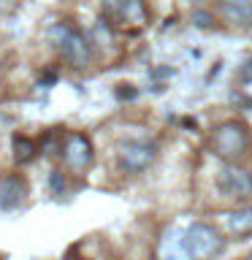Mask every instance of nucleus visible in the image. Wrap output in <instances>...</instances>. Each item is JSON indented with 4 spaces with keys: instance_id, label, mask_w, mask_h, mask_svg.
<instances>
[{
    "instance_id": "nucleus-7",
    "label": "nucleus",
    "mask_w": 252,
    "mask_h": 260,
    "mask_svg": "<svg viewBox=\"0 0 252 260\" xmlns=\"http://www.w3.org/2000/svg\"><path fill=\"white\" fill-rule=\"evenodd\" d=\"M27 198V184L22 176H0V211H14L19 209Z\"/></svg>"
},
{
    "instance_id": "nucleus-13",
    "label": "nucleus",
    "mask_w": 252,
    "mask_h": 260,
    "mask_svg": "<svg viewBox=\"0 0 252 260\" xmlns=\"http://www.w3.org/2000/svg\"><path fill=\"white\" fill-rule=\"evenodd\" d=\"M193 24H195L198 30H214V27H217L214 16H211L209 11H193Z\"/></svg>"
},
{
    "instance_id": "nucleus-12",
    "label": "nucleus",
    "mask_w": 252,
    "mask_h": 260,
    "mask_svg": "<svg viewBox=\"0 0 252 260\" xmlns=\"http://www.w3.org/2000/svg\"><path fill=\"white\" fill-rule=\"evenodd\" d=\"M46 187H49V195H54V198H62L65 190H68V179H65V174H60V171H49Z\"/></svg>"
},
{
    "instance_id": "nucleus-10",
    "label": "nucleus",
    "mask_w": 252,
    "mask_h": 260,
    "mask_svg": "<svg viewBox=\"0 0 252 260\" xmlns=\"http://www.w3.org/2000/svg\"><path fill=\"white\" fill-rule=\"evenodd\" d=\"M228 228H231L233 233H239V236L252 233V206L231 211V214H228Z\"/></svg>"
},
{
    "instance_id": "nucleus-6",
    "label": "nucleus",
    "mask_w": 252,
    "mask_h": 260,
    "mask_svg": "<svg viewBox=\"0 0 252 260\" xmlns=\"http://www.w3.org/2000/svg\"><path fill=\"white\" fill-rule=\"evenodd\" d=\"M62 154H65V160H68V166L73 171H84L89 162H92V144H89V138L87 136H81V133H71L68 138H65V144H62Z\"/></svg>"
},
{
    "instance_id": "nucleus-5",
    "label": "nucleus",
    "mask_w": 252,
    "mask_h": 260,
    "mask_svg": "<svg viewBox=\"0 0 252 260\" xmlns=\"http://www.w3.org/2000/svg\"><path fill=\"white\" fill-rule=\"evenodd\" d=\"M217 190L225 198H247L252 192V174L236 166H223L217 174Z\"/></svg>"
},
{
    "instance_id": "nucleus-2",
    "label": "nucleus",
    "mask_w": 252,
    "mask_h": 260,
    "mask_svg": "<svg viewBox=\"0 0 252 260\" xmlns=\"http://www.w3.org/2000/svg\"><path fill=\"white\" fill-rule=\"evenodd\" d=\"M49 44L73 68H87L92 62V44H89L87 36L79 27H73L68 22H57L49 30Z\"/></svg>"
},
{
    "instance_id": "nucleus-8",
    "label": "nucleus",
    "mask_w": 252,
    "mask_h": 260,
    "mask_svg": "<svg viewBox=\"0 0 252 260\" xmlns=\"http://www.w3.org/2000/svg\"><path fill=\"white\" fill-rule=\"evenodd\" d=\"M103 8L119 22H128V24L146 22V8L141 0H103Z\"/></svg>"
},
{
    "instance_id": "nucleus-16",
    "label": "nucleus",
    "mask_w": 252,
    "mask_h": 260,
    "mask_svg": "<svg viewBox=\"0 0 252 260\" xmlns=\"http://www.w3.org/2000/svg\"><path fill=\"white\" fill-rule=\"evenodd\" d=\"M190 3H206V0H190Z\"/></svg>"
},
{
    "instance_id": "nucleus-1",
    "label": "nucleus",
    "mask_w": 252,
    "mask_h": 260,
    "mask_svg": "<svg viewBox=\"0 0 252 260\" xmlns=\"http://www.w3.org/2000/svg\"><path fill=\"white\" fill-rule=\"evenodd\" d=\"M249 144H252L249 127L239 119L219 122V125L211 130V138H209L211 152H214L219 160H225V166H236V162L249 152Z\"/></svg>"
},
{
    "instance_id": "nucleus-4",
    "label": "nucleus",
    "mask_w": 252,
    "mask_h": 260,
    "mask_svg": "<svg viewBox=\"0 0 252 260\" xmlns=\"http://www.w3.org/2000/svg\"><path fill=\"white\" fill-rule=\"evenodd\" d=\"M154 160H158V144L144 141V138L141 141H138V138L125 141V144H119V149H117V166L125 171V174H144Z\"/></svg>"
},
{
    "instance_id": "nucleus-3",
    "label": "nucleus",
    "mask_w": 252,
    "mask_h": 260,
    "mask_svg": "<svg viewBox=\"0 0 252 260\" xmlns=\"http://www.w3.org/2000/svg\"><path fill=\"white\" fill-rule=\"evenodd\" d=\"M219 247H223V239L211 225H190L182 236V249L187 252L190 260H209L211 255H217Z\"/></svg>"
},
{
    "instance_id": "nucleus-15",
    "label": "nucleus",
    "mask_w": 252,
    "mask_h": 260,
    "mask_svg": "<svg viewBox=\"0 0 252 260\" xmlns=\"http://www.w3.org/2000/svg\"><path fill=\"white\" fill-rule=\"evenodd\" d=\"M130 84H122L119 89H114V95H117V98H122V101H128V98H136L138 95V89H128Z\"/></svg>"
},
{
    "instance_id": "nucleus-14",
    "label": "nucleus",
    "mask_w": 252,
    "mask_h": 260,
    "mask_svg": "<svg viewBox=\"0 0 252 260\" xmlns=\"http://www.w3.org/2000/svg\"><path fill=\"white\" fill-rule=\"evenodd\" d=\"M239 79H241V84H252V57H249V60H244Z\"/></svg>"
},
{
    "instance_id": "nucleus-11",
    "label": "nucleus",
    "mask_w": 252,
    "mask_h": 260,
    "mask_svg": "<svg viewBox=\"0 0 252 260\" xmlns=\"http://www.w3.org/2000/svg\"><path fill=\"white\" fill-rule=\"evenodd\" d=\"M36 152H38L36 141H30V138H24V136H14V160L19 162V166L30 162L36 157Z\"/></svg>"
},
{
    "instance_id": "nucleus-9",
    "label": "nucleus",
    "mask_w": 252,
    "mask_h": 260,
    "mask_svg": "<svg viewBox=\"0 0 252 260\" xmlns=\"http://www.w3.org/2000/svg\"><path fill=\"white\" fill-rule=\"evenodd\" d=\"M228 24L239 30H252V0H219Z\"/></svg>"
}]
</instances>
